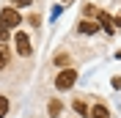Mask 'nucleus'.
I'll return each mask as SVG.
<instances>
[{"label":"nucleus","mask_w":121,"mask_h":118,"mask_svg":"<svg viewBox=\"0 0 121 118\" xmlns=\"http://www.w3.org/2000/svg\"><path fill=\"white\" fill-rule=\"evenodd\" d=\"M74 82H77V72L66 66V69H60L58 77H55V88H58V91H69Z\"/></svg>","instance_id":"nucleus-1"},{"label":"nucleus","mask_w":121,"mask_h":118,"mask_svg":"<svg viewBox=\"0 0 121 118\" xmlns=\"http://www.w3.org/2000/svg\"><path fill=\"white\" fill-rule=\"evenodd\" d=\"M22 25V17H19V11L17 8H3L0 11V28H19Z\"/></svg>","instance_id":"nucleus-2"},{"label":"nucleus","mask_w":121,"mask_h":118,"mask_svg":"<svg viewBox=\"0 0 121 118\" xmlns=\"http://www.w3.org/2000/svg\"><path fill=\"white\" fill-rule=\"evenodd\" d=\"M14 41H17V52H19L22 58H28L30 52H33V50H30V38L25 36V33H17V38H14Z\"/></svg>","instance_id":"nucleus-3"},{"label":"nucleus","mask_w":121,"mask_h":118,"mask_svg":"<svg viewBox=\"0 0 121 118\" xmlns=\"http://www.w3.org/2000/svg\"><path fill=\"white\" fill-rule=\"evenodd\" d=\"M96 22H99V28H105L107 30V33H113V17H110V14H105V11H96Z\"/></svg>","instance_id":"nucleus-4"},{"label":"nucleus","mask_w":121,"mask_h":118,"mask_svg":"<svg viewBox=\"0 0 121 118\" xmlns=\"http://www.w3.org/2000/svg\"><path fill=\"white\" fill-rule=\"evenodd\" d=\"M88 118H110V113H107V107H105V104L99 102V104H94V107L88 110Z\"/></svg>","instance_id":"nucleus-5"},{"label":"nucleus","mask_w":121,"mask_h":118,"mask_svg":"<svg viewBox=\"0 0 121 118\" xmlns=\"http://www.w3.org/2000/svg\"><path fill=\"white\" fill-rule=\"evenodd\" d=\"M77 30H80V33H96V30H99V25L94 22V19H91V22H88V19H80Z\"/></svg>","instance_id":"nucleus-6"},{"label":"nucleus","mask_w":121,"mask_h":118,"mask_svg":"<svg viewBox=\"0 0 121 118\" xmlns=\"http://www.w3.org/2000/svg\"><path fill=\"white\" fill-rule=\"evenodd\" d=\"M60 110H63V104H60L58 99H52V102H50V118H58Z\"/></svg>","instance_id":"nucleus-7"},{"label":"nucleus","mask_w":121,"mask_h":118,"mask_svg":"<svg viewBox=\"0 0 121 118\" xmlns=\"http://www.w3.org/2000/svg\"><path fill=\"white\" fill-rule=\"evenodd\" d=\"M72 107H74V110L80 113V115H85V118H88V104H85V102H80V99H77V102L72 104Z\"/></svg>","instance_id":"nucleus-8"},{"label":"nucleus","mask_w":121,"mask_h":118,"mask_svg":"<svg viewBox=\"0 0 121 118\" xmlns=\"http://www.w3.org/2000/svg\"><path fill=\"white\" fill-rule=\"evenodd\" d=\"M6 113H8V99H6V96H0V118L6 115Z\"/></svg>","instance_id":"nucleus-9"},{"label":"nucleus","mask_w":121,"mask_h":118,"mask_svg":"<svg viewBox=\"0 0 121 118\" xmlns=\"http://www.w3.org/2000/svg\"><path fill=\"white\" fill-rule=\"evenodd\" d=\"M6 63H8V58H6V50L0 47V72H3V66H6Z\"/></svg>","instance_id":"nucleus-10"},{"label":"nucleus","mask_w":121,"mask_h":118,"mask_svg":"<svg viewBox=\"0 0 121 118\" xmlns=\"http://www.w3.org/2000/svg\"><path fill=\"white\" fill-rule=\"evenodd\" d=\"M55 63H58V66H63V63H69V58L60 52V55H55Z\"/></svg>","instance_id":"nucleus-11"},{"label":"nucleus","mask_w":121,"mask_h":118,"mask_svg":"<svg viewBox=\"0 0 121 118\" xmlns=\"http://www.w3.org/2000/svg\"><path fill=\"white\" fill-rule=\"evenodd\" d=\"M85 17H96V8H94V6H85Z\"/></svg>","instance_id":"nucleus-12"},{"label":"nucleus","mask_w":121,"mask_h":118,"mask_svg":"<svg viewBox=\"0 0 121 118\" xmlns=\"http://www.w3.org/2000/svg\"><path fill=\"white\" fill-rule=\"evenodd\" d=\"M11 3H14V6H30L33 0H11Z\"/></svg>","instance_id":"nucleus-13"},{"label":"nucleus","mask_w":121,"mask_h":118,"mask_svg":"<svg viewBox=\"0 0 121 118\" xmlns=\"http://www.w3.org/2000/svg\"><path fill=\"white\" fill-rule=\"evenodd\" d=\"M6 38H8V30H6V28H0V41H3V44H6Z\"/></svg>","instance_id":"nucleus-14"},{"label":"nucleus","mask_w":121,"mask_h":118,"mask_svg":"<svg viewBox=\"0 0 121 118\" xmlns=\"http://www.w3.org/2000/svg\"><path fill=\"white\" fill-rule=\"evenodd\" d=\"M113 28H116V30L121 28V14H118V17H116V19H113Z\"/></svg>","instance_id":"nucleus-15"}]
</instances>
